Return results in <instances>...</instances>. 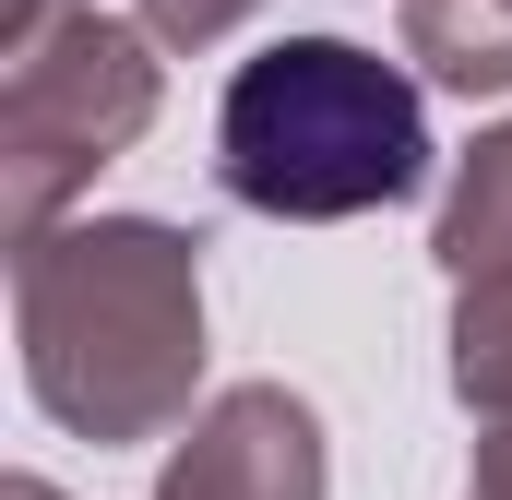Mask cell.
Listing matches in <instances>:
<instances>
[{
    "label": "cell",
    "mask_w": 512,
    "mask_h": 500,
    "mask_svg": "<svg viewBox=\"0 0 512 500\" xmlns=\"http://www.w3.org/2000/svg\"><path fill=\"white\" fill-rule=\"evenodd\" d=\"M215 179L286 215V227H334V215H382L429 179V108L382 48L346 36H274L227 72L215 108Z\"/></svg>",
    "instance_id": "obj_1"
}]
</instances>
